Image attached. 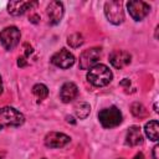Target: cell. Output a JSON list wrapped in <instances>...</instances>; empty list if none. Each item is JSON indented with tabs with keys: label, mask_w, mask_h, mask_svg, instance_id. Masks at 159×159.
Masks as SVG:
<instances>
[{
	"label": "cell",
	"mask_w": 159,
	"mask_h": 159,
	"mask_svg": "<svg viewBox=\"0 0 159 159\" xmlns=\"http://www.w3.org/2000/svg\"><path fill=\"white\" fill-rule=\"evenodd\" d=\"M113 78L112 71L102 63H97L87 72V81L94 87H104Z\"/></svg>",
	"instance_id": "6da1fadb"
},
{
	"label": "cell",
	"mask_w": 159,
	"mask_h": 159,
	"mask_svg": "<svg viewBox=\"0 0 159 159\" xmlns=\"http://www.w3.org/2000/svg\"><path fill=\"white\" fill-rule=\"evenodd\" d=\"M25 122V117L21 112L14 107L0 108V130L5 127H20Z\"/></svg>",
	"instance_id": "7a4b0ae2"
},
{
	"label": "cell",
	"mask_w": 159,
	"mask_h": 159,
	"mask_svg": "<svg viewBox=\"0 0 159 159\" xmlns=\"http://www.w3.org/2000/svg\"><path fill=\"white\" fill-rule=\"evenodd\" d=\"M98 119L103 128L111 129L122 123L123 116H122V112L119 111V108H117L116 106H111L108 108H103L102 111H99Z\"/></svg>",
	"instance_id": "3957f363"
},
{
	"label": "cell",
	"mask_w": 159,
	"mask_h": 159,
	"mask_svg": "<svg viewBox=\"0 0 159 159\" xmlns=\"http://www.w3.org/2000/svg\"><path fill=\"white\" fill-rule=\"evenodd\" d=\"M104 15L113 25H120L124 21V10L122 1L111 0L104 4Z\"/></svg>",
	"instance_id": "277c9868"
},
{
	"label": "cell",
	"mask_w": 159,
	"mask_h": 159,
	"mask_svg": "<svg viewBox=\"0 0 159 159\" xmlns=\"http://www.w3.org/2000/svg\"><path fill=\"white\" fill-rule=\"evenodd\" d=\"M21 39V32L16 26H7L0 32V43L7 51L14 50Z\"/></svg>",
	"instance_id": "5b68a950"
},
{
	"label": "cell",
	"mask_w": 159,
	"mask_h": 159,
	"mask_svg": "<svg viewBox=\"0 0 159 159\" xmlns=\"http://www.w3.org/2000/svg\"><path fill=\"white\" fill-rule=\"evenodd\" d=\"M102 50L99 47H91L84 50L80 55V68L81 70H89L97 65L98 60L101 58Z\"/></svg>",
	"instance_id": "8992f818"
},
{
	"label": "cell",
	"mask_w": 159,
	"mask_h": 159,
	"mask_svg": "<svg viewBox=\"0 0 159 159\" xmlns=\"http://www.w3.org/2000/svg\"><path fill=\"white\" fill-rule=\"evenodd\" d=\"M127 7H128L129 15L135 21H142L150 12L149 4H147L145 1H140V0H132V1H129L127 4Z\"/></svg>",
	"instance_id": "52a82bcc"
},
{
	"label": "cell",
	"mask_w": 159,
	"mask_h": 159,
	"mask_svg": "<svg viewBox=\"0 0 159 159\" xmlns=\"http://www.w3.org/2000/svg\"><path fill=\"white\" fill-rule=\"evenodd\" d=\"M75 56L66 48H61L60 51H57L56 53L52 55L51 57V63L55 65L56 67H60V68H70L71 66H73L75 63Z\"/></svg>",
	"instance_id": "ba28073f"
},
{
	"label": "cell",
	"mask_w": 159,
	"mask_h": 159,
	"mask_svg": "<svg viewBox=\"0 0 159 159\" xmlns=\"http://www.w3.org/2000/svg\"><path fill=\"white\" fill-rule=\"evenodd\" d=\"M46 14H47L50 25H57V24H60V21L63 17V14H65L63 4L61 1H57V0L51 1L47 5V7H46Z\"/></svg>",
	"instance_id": "9c48e42d"
},
{
	"label": "cell",
	"mask_w": 159,
	"mask_h": 159,
	"mask_svg": "<svg viewBox=\"0 0 159 159\" xmlns=\"http://www.w3.org/2000/svg\"><path fill=\"white\" fill-rule=\"evenodd\" d=\"M37 5H39L37 1H20V0L10 1L7 4V11L12 16H20L24 15L26 11L32 10Z\"/></svg>",
	"instance_id": "30bf717a"
},
{
	"label": "cell",
	"mask_w": 159,
	"mask_h": 159,
	"mask_svg": "<svg viewBox=\"0 0 159 159\" xmlns=\"http://www.w3.org/2000/svg\"><path fill=\"white\" fill-rule=\"evenodd\" d=\"M130 61H132V55L124 50H114L109 53V62L117 70L128 66Z\"/></svg>",
	"instance_id": "8fae6325"
},
{
	"label": "cell",
	"mask_w": 159,
	"mask_h": 159,
	"mask_svg": "<svg viewBox=\"0 0 159 159\" xmlns=\"http://www.w3.org/2000/svg\"><path fill=\"white\" fill-rule=\"evenodd\" d=\"M71 142V138L60 132H50L45 137V145L48 148H62Z\"/></svg>",
	"instance_id": "7c38bea8"
},
{
	"label": "cell",
	"mask_w": 159,
	"mask_h": 159,
	"mask_svg": "<svg viewBox=\"0 0 159 159\" xmlns=\"http://www.w3.org/2000/svg\"><path fill=\"white\" fill-rule=\"evenodd\" d=\"M78 96V87L73 82H66L60 89V98L63 103L72 102Z\"/></svg>",
	"instance_id": "4fadbf2b"
},
{
	"label": "cell",
	"mask_w": 159,
	"mask_h": 159,
	"mask_svg": "<svg viewBox=\"0 0 159 159\" xmlns=\"http://www.w3.org/2000/svg\"><path fill=\"white\" fill-rule=\"evenodd\" d=\"M143 143V134L138 125H132L128 128L125 134V144L129 147H135Z\"/></svg>",
	"instance_id": "5bb4252c"
},
{
	"label": "cell",
	"mask_w": 159,
	"mask_h": 159,
	"mask_svg": "<svg viewBox=\"0 0 159 159\" xmlns=\"http://www.w3.org/2000/svg\"><path fill=\"white\" fill-rule=\"evenodd\" d=\"M144 133L145 135L153 140V142H157L158 138H159V124H158V120H149L145 125H144Z\"/></svg>",
	"instance_id": "9a60e30c"
},
{
	"label": "cell",
	"mask_w": 159,
	"mask_h": 159,
	"mask_svg": "<svg viewBox=\"0 0 159 159\" xmlns=\"http://www.w3.org/2000/svg\"><path fill=\"white\" fill-rule=\"evenodd\" d=\"M32 93L37 98V101L40 102V101H43L48 96V88L43 83H36L32 87Z\"/></svg>",
	"instance_id": "2e32d148"
},
{
	"label": "cell",
	"mask_w": 159,
	"mask_h": 159,
	"mask_svg": "<svg viewBox=\"0 0 159 159\" xmlns=\"http://www.w3.org/2000/svg\"><path fill=\"white\" fill-rule=\"evenodd\" d=\"M89 112H91V106L86 102H80L75 107V113H76L77 118H80V119H86L88 117Z\"/></svg>",
	"instance_id": "e0dca14e"
},
{
	"label": "cell",
	"mask_w": 159,
	"mask_h": 159,
	"mask_svg": "<svg viewBox=\"0 0 159 159\" xmlns=\"http://www.w3.org/2000/svg\"><path fill=\"white\" fill-rule=\"evenodd\" d=\"M130 112H132V114H133L134 117H137V118H143V117L147 116V109H145V107H144L142 103H139V102H135V103H133V104L130 106Z\"/></svg>",
	"instance_id": "ac0fdd59"
},
{
	"label": "cell",
	"mask_w": 159,
	"mask_h": 159,
	"mask_svg": "<svg viewBox=\"0 0 159 159\" xmlns=\"http://www.w3.org/2000/svg\"><path fill=\"white\" fill-rule=\"evenodd\" d=\"M67 43L72 47V48H77L83 43V36L81 34H72L67 37Z\"/></svg>",
	"instance_id": "d6986e66"
},
{
	"label": "cell",
	"mask_w": 159,
	"mask_h": 159,
	"mask_svg": "<svg viewBox=\"0 0 159 159\" xmlns=\"http://www.w3.org/2000/svg\"><path fill=\"white\" fill-rule=\"evenodd\" d=\"M17 66H19V67H25V66H27V60H26L25 56H21V57L17 58Z\"/></svg>",
	"instance_id": "ffe728a7"
},
{
	"label": "cell",
	"mask_w": 159,
	"mask_h": 159,
	"mask_svg": "<svg viewBox=\"0 0 159 159\" xmlns=\"http://www.w3.org/2000/svg\"><path fill=\"white\" fill-rule=\"evenodd\" d=\"M29 20H30L32 24H37V22H39V20H40V16H39L37 14H34V15H31V16H30V19H29Z\"/></svg>",
	"instance_id": "44dd1931"
},
{
	"label": "cell",
	"mask_w": 159,
	"mask_h": 159,
	"mask_svg": "<svg viewBox=\"0 0 159 159\" xmlns=\"http://www.w3.org/2000/svg\"><path fill=\"white\" fill-rule=\"evenodd\" d=\"M158 150H159V145H154V148H153V159H159Z\"/></svg>",
	"instance_id": "7402d4cb"
},
{
	"label": "cell",
	"mask_w": 159,
	"mask_h": 159,
	"mask_svg": "<svg viewBox=\"0 0 159 159\" xmlns=\"http://www.w3.org/2000/svg\"><path fill=\"white\" fill-rule=\"evenodd\" d=\"M120 86H125V87H129L130 86V81L128 78H124L122 82H120Z\"/></svg>",
	"instance_id": "603a6c76"
},
{
	"label": "cell",
	"mask_w": 159,
	"mask_h": 159,
	"mask_svg": "<svg viewBox=\"0 0 159 159\" xmlns=\"http://www.w3.org/2000/svg\"><path fill=\"white\" fill-rule=\"evenodd\" d=\"M66 120H67L68 123H72V124H75V123H76V120H75V119H73V117H71V116H67V117H66Z\"/></svg>",
	"instance_id": "cb8c5ba5"
},
{
	"label": "cell",
	"mask_w": 159,
	"mask_h": 159,
	"mask_svg": "<svg viewBox=\"0 0 159 159\" xmlns=\"http://www.w3.org/2000/svg\"><path fill=\"white\" fill-rule=\"evenodd\" d=\"M133 159H144V155H143V153H138V154H135V157Z\"/></svg>",
	"instance_id": "d4e9b609"
},
{
	"label": "cell",
	"mask_w": 159,
	"mask_h": 159,
	"mask_svg": "<svg viewBox=\"0 0 159 159\" xmlns=\"http://www.w3.org/2000/svg\"><path fill=\"white\" fill-rule=\"evenodd\" d=\"M2 91H4V84H2V78L0 76V94L2 93Z\"/></svg>",
	"instance_id": "484cf974"
},
{
	"label": "cell",
	"mask_w": 159,
	"mask_h": 159,
	"mask_svg": "<svg viewBox=\"0 0 159 159\" xmlns=\"http://www.w3.org/2000/svg\"><path fill=\"white\" fill-rule=\"evenodd\" d=\"M42 159H46V158H42Z\"/></svg>",
	"instance_id": "4316f807"
},
{
	"label": "cell",
	"mask_w": 159,
	"mask_h": 159,
	"mask_svg": "<svg viewBox=\"0 0 159 159\" xmlns=\"http://www.w3.org/2000/svg\"><path fill=\"white\" fill-rule=\"evenodd\" d=\"M0 159H1V157H0Z\"/></svg>",
	"instance_id": "83f0119b"
},
{
	"label": "cell",
	"mask_w": 159,
	"mask_h": 159,
	"mask_svg": "<svg viewBox=\"0 0 159 159\" xmlns=\"http://www.w3.org/2000/svg\"><path fill=\"white\" fill-rule=\"evenodd\" d=\"M120 159H122V158H120Z\"/></svg>",
	"instance_id": "f1b7e54d"
}]
</instances>
